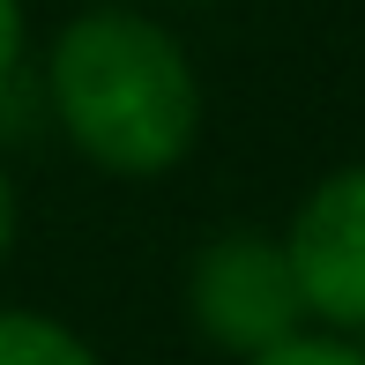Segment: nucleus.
Segmentation results:
<instances>
[{
    "mask_svg": "<svg viewBox=\"0 0 365 365\" xmlns=\"http://www.w3.org/2000/svg\"><path fill=\"white\" fill-rule=\"evenodd\" d=\"M45 112L90 172L149 187L202 149L209 90L187 38L149 8H82L45 45Z\"/></svg>",
    "mask_w": 365,
    "mask_h": 365,
    "instance_id": "obj_1",
    "label": "nucleus"
},
{
    "mask_svg": "<svg viewBox=\"0 0 365 365\" xmlns=\"http://www.w3.org/2000/svg\"><path fill=\"white\" fill-rule=\"evenodd\" d=\"M179 306H187L194 336H202L217 358H231V365L306 328V306H298L284 239L261 231V224H224V231H209V239L187 254Z\"/></svg>",
    "mask_w": 365,
    "mask_h": 365,
    "instance_id": "obj_2",
    "label": "nucleus"
},
{
    "mask_svg": "<svg viewBox=\"0 0 365 365\" xmlns=\"http://www.w3.org/2000/svg\"><path fill=\"white\" fill-rule=\"evenodd\" d=\"M284 261L306 328H336L365 343V157L328 164L284 217Z\"/></svg>",
    "mask_w": 365,
    "mask_h": 365,
    "instance_id": "obj_3",
    "label": "nucleus"
},
{
    "mask_svg": "<svg viewBox=\"0 0 365 365\" xmlns=\"http://www.w3.org/2000/svg\"><path fill=\"white\" fill-rule=\"evenodd\" d=\"M0 365H105V351L82 328H68L60 313L0 306Z\"/></svg>",
    "mask_w": 365,
    "mask_h": 365,
    "instance_id": "obj_4",
    "label": "nucleus"
},
{
    "mask_svg": "<svg viewBox=\"0 0 365 365\" xmlns=\"http://www.w3.org/2000/svg\"><path fill=\"white\" fill-rule=\"evenodd\" d=\"M239 365H365V343L358 336H336V328H298V336L269 343V351H254Z\"/></svg>",
    "mask_w": 365,
    "mask_h": 365,
    "instance_id": "obj_5",
    "label": "nucleus"
},
{
    "mask_svg": "<svg viewBox=\"0 0 365 365\" xmlns=\"http://www.w3.org/2000/svg\"><path fill=\"white\" fill-rule=\"evenodd\" d=\"M23 60H30V8L23 0H0V90L23 75Z\"/></svg>",
    "mask_w": 365,
    "mask_h": 365,
    "instance_id": "obj_6",
    "label": "nucleus"
},
{
    "mask_svg": "<svg viewBox=\"0 0 365 365\" xmlns=\"http://www.w3.org/2000/svg\"><path fill=\"white\" fill-rule=\"evenodd\" d=\"M15 224H23V209H15V179H8V164H0V261L15 254Z\"/></svg>",
    "mask_w": 365,
    "mask_h": 365,
    "instance_id": "obj_7",
    "label": "nucleus"
},
{
    "mask_svg": "<svg viewBox=\"0 0 365 365\" xmlns=\"http://www.w3.org/2000/svg\"><path fill=\"white\" fill-rule=\"evenodd\" d=\"M179 8H217V0H179Z\"/></svg>",
    "mask_w": 365,
    "mask_h": 365,
    "instance_id": "obj_8",
    "label": "nucleus"
}]
</instances>
